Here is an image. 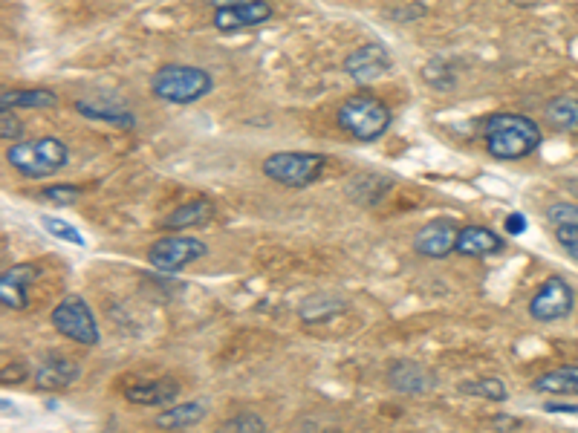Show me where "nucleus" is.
I'll list each match as a JSON object with an SVG mask.
<instances>
[{"label": "nucleus", "mask_w": 578, "mask_h": 433, "mask_svg": "<svg viewBox=\"0 0 578 433\" xmlns=\"http://www.w3.org/2000/svg\"><path fill=\"white\" fill-rule=\"evenodd\" d=\"M573 306H576V289L561 275H550L529 298L526 312H529V318H535L541 324H552V321L567 318L573 312Z\"/></svg>", "instance_id": "obj_8"}, {"label": "nucleus", "mask_w": 578, "mask_h": 433, "mask_svg": "<svg viewBox=\"0 0 578 433\" xmlns=\"http://www.w3.org/2000/svg\"><path fill=\"white\" fill-rule=\"evenodd\" d=\"M211 217H214V203L209 200H188L180 208H174L168 217H165V223H162V229L165 231H183V229H194V226H209Z\"/></svg>", "instance_id": "obj_17"}, {"label": "nucleus", "mask_w": 578, "mask_h": 433, "mask_svg": "<svg viewBox=\"0 0 578 433\" xmlns=\"http://www.w3.org/2000/svg\"><path fill=\"white\" fill-rule=\"evenodd\" d=\"M81 376V364L70 356H50L35 367V387L41 390H67Z\"/></svg>", "instance_id": "obj_13"}, {"label": "nucleus", "mask_w": 578, "mask_h": 433, "mask_svg": "<svg viewBox=\"0 0 578 433\" xmlns=\"http://www.w3.org/2000/svg\"><path fill=\"white\" fill-rule=\"evenodd\" d=\"M41 278V266L15 263L0 275V301L12 312H24L29 306V289Z\"/></svg>", "instance_id": "obj_10"}, {"label": "nucleus", "mask_w": 578, "mask_h": 433, "mask_svg": "<svg viewBox=\"0 0 578 433\" xmlns=\"http://www.w3.org/2000/svg\"><path fill=\"white\" fill-rule=\"evenodd\" d=\"M58 104V93L47 87H27V90H3L0 107H24V110H50Z\"/></svg>", "instance_id": "obj_20"}, {"label": "nucleus", "mask_w": 578, "mask_h": 433, "mask_svg": "<svg viewBox=\"0 0 578 433\" xmlns=\"http://www.w3.org/2000/svg\"><path fill=\"white\" fill-rule=\"evenodd\" d=\"M53 327L58 335L76 341L81 347H96L99 344V321L93 315L90 304L81 295H64L53 309Z\"/></svg>", "instance_id": "obj_6"}, {"label": "nucleus", "mask_w": 578, "mask_h": 433, "mask_svg": "<svg viewBox=\"0 0 578 433\" xmlns=\"http://www.w3.org/2000/svg\"><path fill=\"white\" fill-rule=\"evenodd\" d=\"M544 130L535 119L521 113H495L483 125V145L486 153L500 162L526 159L541 148Z\"/></svg>", "instance_id": "obj_1"}, {"label": "nucleus", "mask_w": 578, "mask_h": 433, "mask_svg": "<svg viewBox=\"0 0 578 433\" xmlns=\"http://www.w3.org/2000/svg\"><path fill=\"white\" fill-rule=\"evenodd\" d=\"M206 413H209V408L203 402H183V405L174 402V408H165L159 413L154 425L162 431H185V428L200 425L206 419Z\"/></svg>", "instance_id": "obj_19"}, {"label": "nucleus", "mask_w": 578, "mask_h": 433, "mask_svg": "<svg viewBox=\"0 0 578 433\" xmlns=\"http://www.w3.org/2000/svg\"><path fill=\"white\" fill-rule=\"evenodd\" d=\"M555 240H558V246H561L567 255L578 260V226H558V229H555Z\"/></svg>", "instance_id": "obj_30"}, {"label": "nucleus", "mask_w": 578, "mask_h": 433, "mask_svg": "<svg viewBox=\"0 0 578 433\" xmlns=\"http://www.w3.org/2000/svg\"><path fill=\"white\" fill-rule=\"evenodd\" d=\"M503 229L509 231V234H524L526 231V214L521 211H512L506 220H503Z\"/></svg>", "instance_id": "obj_31"}, {"label": "nucleus", "mask_w": 578, "mask_h": 433, "mask_svg": "<svg viewBox=\"0 0 578 433\" xmlns=\"http://www.w3.org/2000/svg\"><path fill=\"white\" fill-rule=\"evenodd\" d=\"M544 410H550V413H578V405H567V402H547Z\"/></svg>", "instance_id": "obj_32"}, {"label": "nucleus", "mask_w": 578, "mask_h": 433, "mask_svg": "<svg viewBox=\"0 0 578 433\" xmlns=\"http://www.w3.org/2000/svg\"><path fill=\"white\" fill-rule=\"evenodd\" d=\"M38 200L44 203H53L58 208H67V205H76L81 200V188L79 185H70V182H58V185H47Z\"/></svg>", "instance_id": "obj_26"}, {"label": "nucleus", "mask_w": 578, "mask_h": 433, "mask_svg": "<svg viewBox=\"0 0 578 433\" xmlns=\"http://www.w3.org/2000/svg\"><path fill=\"white\" fill-rule=\"evenodd\" d=\"M544 119L550 128L578 133V99L576 96H555L544 107Z\"/></svg>", "instance_id": "obj_23"}, {"label": "nucleus", "mask_w": 578, "mask_h": 433, "mask_svg": "<svg viewBox=\"0 0 578 433\" xmlns=\"http://www.w3.org/2000/svg\"><path fill=\"white\" fill-rule=\"evenodd\" d=\"M214 90V78L203 67L162 64L151 76V93L165 104H194Z\"/></svg>", "instance_id": "obj_3"}, {"label": "nucleus", "mask_w": 578, "mask_h": 433, "mask_svg": "<svg viewBox=\"0 0 578 433\" xmlns=\"http://www.w3.org/2000/svg\"><path fill=\"white\" fill-rule=\"evenodd\" d=\"M76 110L79 116L90 119V122H107L113 128H136V119L128 107H119V104H93V102H76Z\"/></svg>", "instance_id": "obj_21"}, {"label": "nucleus", "mask_w": 578, "mask_h": 433, "mask_svg": "<svg viewBox=\"0 0 578 433\" xmlns=\"http://www.w3.org/2000/svg\"><path fill=\"white\" fill-rule=\"evenodd\" d=\"M460 226L454 220H431L414 234V252L428 260H443L457 246Z\"/></svg>", "instance_id": "obj_12"}, {"label": "nucleus", "mask_w": 578, "mask_h": 433, "mask_svg": "<svg viewBox=\"0 0 578 433\" xmlns=\"http://www.w3.org/2000/svg\"><path fill=\"white\" fill-rule=\"evenodd\" d=\"M503 237H498L492 229L486 226H463L457 234V246L454 252L463 257H489L503 252Z\"/></svg>", "instance_id": "obj_16"}, {"label": "nucleus", "mask_w": 578, "mask_h": 433, "mask_svg": "<svg viewBox=\"0 0 578 433\" xmlns=\"http://www.w3.org/2000/svg\"><path fill=\"white\" fill-rule=\"evenodd\" d=\"M347 309V301L339 298V295H333V292H318L313 298H307L301 309H298V315H301V321H330L333 315H339Z\"/></svg>", "instance_id": "obj_22"}, {"label": "nucleus", "mask_w": 578, "mask_h": 433, "mask_svg": "<svg viewBox=\"0 0 578 433\" xmlns=\"http://www.w3.org/2000/svg\"><path fill=\"white\" fill-rule=\"evenodd\" d=\"M327 165L324 153L310 151H278L263 159V177L284 185V188H307L313 185Z\"/></svg>", "instance_id": "obj_5"}, {"label": "nucleus", "mask_w": 578, "mask_h": 433, "mask_svg": "<svg viewBox=\"0 0 578 433\" xmlns=\"http://www.w3.org/2000/svg\"><path fill=\"white\" fill-rule=\"evenodd\" d=\"M460 393L466 396H474V399H486V402H495V405H503L509 399V390L506 384L495 379V376H483V379H472V382L460 384Z\"/></svg>", "instance_id": "obj_24"}, {"label": "nucleus", "mask_w": 578, "mask_h": 433, "mask_svg": "<svg viewBox=\"0 0 578 433\" xmlns=\"http://www.w3.org/2000/svg\"><path fill=\"white\" fill-rule=\"evenodd\" d=\"M223 428L226 431H266V422L258 413H237L232 419H226Z\"/></svg>", "instance_id": "obj_29"}, {"label": "nucleus", "mask_w": 578, "mask_h": 433, "mask_svg": "<svg viewBox=\"0 0 578 433\" xmlns=\"http://www.w3.org/2000/svg\"><path fill=\"white\" fill-rule=\"evenodd\" d=\"M336 122L356 142H376L388 133L394 113L382 99H376L370 93H356V96L344 99L336 113Z\"/></svg>", "instance_id": "obj_4"}, {"label": "nucleus", "mask_w": 578, "mask_h": 433, "mask_svg": "<svg viewBox=\"0 0 578 433\" xmlns=\"http://www.w3.org/2000/svg\"><path fill=\"white\" fill-rule=\"evenodd\" d=\"M0 136H3L6 142H18V139L24 136V125H21V119L12 113V107H3V110H0Z\"/></svg>", "instance_id": "obj_28"}, {"label": "nucleus", "mask_w": 578, "mask_h": 433, "mask_svg": "<svg viewBox=\"0 0 578 433\" xmlns=\"http://www.w3.org/2000/svg\"><path fill=\"white\" fill-rule=\"evenodd\" d=\"M394 67V58L388 47L382 44H362L359 50H353L344 58V73L353 78L356 84H373L382 76H388Z\"/></svg>", "instance_id": "obj_9"}, {"label": "nucleus", "mask_w": 578, "mask_h": 433, "mask_svg": "<svg viewBox=\"0 0 578 433\" xmlns=\"http://www.w3.org/2000/svg\"><path fill=\"white\" fill-rule=\"evenodd\" d=\"M209 6H214V9H223V6H235V3H240V0H206Z\"/></svg>", "instance_id": "obj_33"}, {"label": "nucleus", "mask_w": 578, "mask_h": 433, "mask_svg": "<svg viewBox=\"0 0 578 433\" xmlns=\"http://www.w3.org/2000/svg\"><path fill=\"white\" fill-rule=\"evenodd\" d=\"M388 384L394 387L396 393H408V396H420L425 390L434 387V376L422 367L420 361H394L388 367Z\"/></svg>", "instance_id": "obj_14"}, {"label": "nucleus", "mask_w": 578, "mask_h": 433, "mask_svg": "<svg viewBox=\"0 0 578 433\" xmlns=\"http://www.w3.org/2000/svg\"><path fill=\"white\" fill-rule=\"evenodd\" d=\"M206 243H200L197 237H185V234H177L171 231L168 237H159L157 243H151L148 249V263L157 269V272H165V275H174L180 272L183 266L206 257Z\"/></svg>", "instance_id": "obj_7"}, {"label": "nucleus", "mask_w": 578, "mask_h": 433, "mask_svg": "<svg viewBox=\"0 0 578 433\" xmlns=\"http://www.w3.org/2000/svg\"><path fill=\"white\" fill-rule=\"evenodd\" d=\"M547 220L552 223V229H558V226H578V205L552 203L550 208H547Z\"/></svg>", "instance_id": "obj_27"}, {"label": "nucleus", "mask_w": 578, "mask_h": 433, "mask_svg": "<svg viewBox=\"0 0 578 433\" xmlns=\"http://www.w3.org/2000/svg\"><path fill=\"white\" fill-rule=\"evenodd\" d=\"M41 220V226L47 234H53L55 240H64V243H73V246H79L84 249L87 246V240H84V234H81L73 223H67V220H61V217H50V214H41L38 217Z\"/></svg>", "instance_id": "obj_25"}, {"label": "nucleus", "mask_w": 578, "mask_h": 433, "mask_svg": "<svg viewBox=\"0 0 578 433\" xmlns=\"http://www.w3.org/2000/svg\"><path fill=\"white\" fill-rule=\"evenodd\" d=\"M128 402L139 405V408H165L174 405L180 399V384L174 379H157V382H139L131 384L125 390Z\"/></svg>", "instance_id": "obj_15"}, {"label": "nucleus", "mask_w": 578, "mask_h": 433, "mask_svg": "<svg viewBox=\"0 0 578 433\" xmlns=\"http://www.w3.org/2000/svg\"><path fill=\"white\" fill-rule=\"evenodd\" d=\"M6 162L27 179H47L55 177L58 171L67 168L70 162V148L58 136H41V139H27V142H12L6 148Z\"/></svg>", "instance_id": "obj_2"}, {"label": "nucleus", "mask_w": 578, "mask_h": 433, "mask_svg": "<svg viewBox=\"0 0 578 433\" xmlns=\"http://www.w3.org/2000/svg\"><path fill=\"white\" fill-rule=\"evenodd\" d=\"M269 18H272L269 0H240L235 6L214 9V29H220V32H240V29H252V26L266 24Z\"/></svg>", "instance_id": "obj_11"}, {"label": "nucleus", "mask_w": 578, "mask_h": 433, "mask_svg": "<svg viewBox=\"0 0 578 433\" xmlns=\"http://www.w3.org/2000/svg\"><path fill=\"white\" fill-rule=\"evenodd\" d=\"M532 387H535L538 393H544V396H561V399L578 396V364L555 367L550 373L538 376Z\"/></svg>", "instance_id": "obj_18"}, {"label": "nucleus", "mask_w": 578, "mask_h": 433, "mask_svg": "<svg viewBox=\"0 0 578 433\" xmlns=\"http://www.w3.org/2000/svg\"><path fill=\"white\" fill-rule=\"evenodd\" d=\"M564 185H567V191L573 194V200H578V179H567Z\"/></svg>", "instance_id": "obj_34"}]
</instances>
